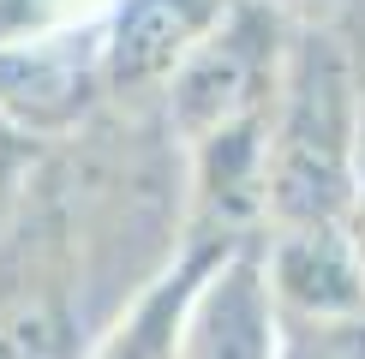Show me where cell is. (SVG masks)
Masks as SVG:
<instances>
[{
  "label": "cell",
  "instance_id": "6da1fadb",
  "mask_svg": "<svg viewBox=\"0 0 365 359\" xmlns=\"http://www.w3.org/2000/svg\"><path fill=\"white\" fill-rule=\"evenodd\" d=\"M359 90L341 42L324 30L282 48L264 144V209L276 228H347L359 192Z\"/></svg>",
  "mask_w": 365,
  "mask_h": 359
},
{
  "label": "cell",
  "instance_id": "7a4b0ae2",
  "mask_svg": "<svg viewBox=\"0 0 365 359\" xmlns=\"http://www.w3.org/2000/svg\"><path fill=\"white\" fill-rule=\"evenodd\" d=\"M282 78V48H276V12L240 0L227 19L210 30L197 48L180 60V72L162 84L168 96V126L192 150L222 138V132L264 120L276 102Z\"/></svg>",
  "mask_w": 365,
  "mask_h": 359
},
{
  "label": "cell",
  "instance_id": "3957f363",
  "mask_svg": "<svg viewBox=\"0 0 365 359\" xmlns=\"http://www.w3.org/2000/svg\"><path fill=\"white\" fill-rule=\"evenodd\" d=\"M240 0H114L96 48V72L114 96L162 90L197 42L216 30Z\"/></svg>",
  "mask_w": 365,
  "mask_h": 359
},
{
  "label": "cell",
  "instance_id": "277c9868",
  "mask_svg": "<svg viewBox=\"0 0 365 359\" xmlns=\"http://www.w3.org/2000/svg\"><path fill=\"white\" fill-rule=\"evenodd\" d=\"M257 269L276 323L365 318V269L347 228H276V239L257 251Z\"/></svg>",
  "mask_w": 365,
  "mask_h": 359
},
{
  "label": "cell",
  "instance_id": "5b68a950",
  "mask_svg": "<svg viewBox=\"0 0 365 359\" xmlns=\"http://www.w3.org/2000/svg\"><path fill=\"white\" fill-rule=\"evenodd\" d=\"M180 359H276V306L264 293V269L252 246H234L204 276L186 311Z\"/></svg>",
  "mask_w": 365,
  "mask_h": 359
},
{
  "label": "cell",
  "instance_id": "8992f818",
  "mask_svg": "<svg viewBox=\"0 0 365 359\" xmlns=\"http://www.w3.org/2000/svg\"><path fill=\"white\" fill-rule=\"evenodd\" d=\"M227 251H234V239H210L204 234L174 269H162V276L132 299V311L96 341V353H90V359H180L186 311H192L197 288H204V276L227 258Z\"/></svg>",
  "mask_w": 365,
  "mask_h": 359
},
{
  "label": "cell",
  "instance_id": "52a82bcc",
  "mask_svg": "<svg viewBox=\"0 0 365 359\" xmlns=\"http://www.w3.org/2000/svg\"><path fill=\"white\" fill-rule=\"evenodd\" d=\"M276 359H365V318L276 323Z\"/></svg>",
  "mask_w": 365,
  "mask_h": 359
},
{
  "label": "cell",
  "instance_id": "ba28073f",
  "mask_svg": "<svg viewBox=\"0 0 365 359\" xmlns=\"http://www.w3.org/2000/svg\"><path fill=\"white\" fill-rule=\"evenodd\" d=\"M90 6H102V0H0V48H24V42L84 19Z\"/></svg>",
  "mask_w": 365,
  "mask_h": 359
},
{
  "label": "cell",
  "instance_id": "9c48e42d",
  "mask_svg": "<svg viewBox=\"0 0 365 359\" xmlns=\"http://www.w3.org/2000/svg\"><path fill=\"white\" fill-rule=\"evenodd\" d=\"M246 6H264V12H294V19L306 24H324L329 12H341L347 0H246Z\"/></svg>",
  "mask_w": 365,
  "mask_h": 359
},
{
  "label": "cell",
  "instance_id": "30bf717a",
  "mask_svg": "<svg viewBox=\"0 0 365 359\" xmlns=\"http://www.w3.org/2000/svg\"><path fill=\"white\" fill-rule=\"evenodd\" d=\"M347 239H354L359 269H365V138H359V192H354V216H347Z\"/></svg>",
  "mask_w": 365,
  "mask_h": 359
}]
</instances>
